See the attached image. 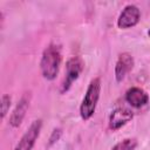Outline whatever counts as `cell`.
Segmentation results:
<instances>
[{
    "instance_id": "8fae6325",
    "label": "cell",
    "mask_w": 150,
    "mask_h": 150,
    "mask_svg": "<svg viewBox=\"0 0 150 150\" xmlns=\"http://www.w3.org/2000/svg\"><path fill=\"white\" fill-rule=\"evenodd\" d=\"M11 101H12V98H11V96L7 95V94H5V95L2 96V98H1V117H2V118H5V116L7 115V112H8V110H9Z\"/></svg>"
},
{
    "instance_id": "52a82bcc",
    "label": "cell",
    "mask_w": 150,
    "mask_h": 150,
    "mask_svg": "<svg viewBox=\"0 0 150 150\" xmlns=\"http://www.w3.org/2000/svg\"><path fill=\"white\" fill-rule=\"evenodd\" d=\"M134 68V57L129 53H122L115 64V79L117 82H122L129 71Z\"/></svg>"
},
{
    "instance_id": "5b68a950",
    "label": "cell",
    "mask_w": 150,
    "mask_h": 150,
    "mask_svg": "<svg viewBox=\"0 0 150 150\" xmlns=\"http://www.w3.org/2000/svg\"><path fill=\"white\" fill-rule=\"evenodd\" d=\"M141 19V11L135 5H127L120 13L117 19V27L121 29H128L136 26Z\"/></svg>"
},
{
    "instance_id": "3957f363",
    "label": "cell",
    "mask_w": 150,
    "mask_h": 150,
    "mask_svg": "<svg viewBox=\"0 0 150 150\" xmlns=\"http://www.w3.org/2000/svg\"><path fill=\"white\" fill-rule=\"evenodd\" d=\"M83 70V61L79 56L70 57L66 63V76L61 86V93L64 94L71 87V84L79 79L80 74Z\"/></svg>"
},
{
    "instance_id": "8992f818",
    "label": "cell",
    "mask_w": 150,
    "mask_h": 150,
    "mask_svg": "<svg viewBox=\"0 0 150 150\" xmlns=\"http://www.w3.org/2000/svg\"><path fill=\"white\" fill-rule=\"evenodd\" d=\"M132 117L134 114L131 110L124 107H118L114 109L109 116V128L111 130H118L120 128L125 125Z\"/></svg>"
},
{
    "instance_id": "30bf717a",
    "label": "cell",
    "mask_w": 150,
    "mask_h": 150,
    "mask_svg": "<svg viewBox=\"0 0 150 150\" xmlns=\"http://www.w3.org/2000/svg\"><path fill=\"white\" fill-rule=\"evenodd\" d=\"M137 146V139L136 138H124L123 141H120L116 143L111 150H135Z\"/></svg>"
},
{
    "instance_id": "4fadbf2b",
    "label": "cell",
    "mask_w": 150,
    "mask_h": 150,
    "mask_svg": "<svg viewBox=\"0 0 150 150\" xmlns=\"http://www.w3.org/2000/svg\"><path fill=\"white\" fill-rule=\"evenodd\" d=\"M148 35H149V36H150V29H149V30H148Z\"/></svg>"
},
{
    "instance_id": "9c48e42d",
    "label": "cell",
    "mask_w": 150,
    "mask_h": 150,
    "mask_svg": "<svg viewBox=\"0 0 150 150\" xmlns=\"http://www.w3.org/2000/svg\"><path fill=\"white\" fill-rule=\"evenodd\" d=\"M29 107V96L27 95H23L21 97V100L18 102V104L15 105L11 117H9V124L11 127L13 128H16L21 124L25 115H26V111Z\"/></svg>"
},
{
    "instance_id": "ba28073f",
    "label": "cell",
    "mask_w": 150,
    "mask_h": 150,
    "mask_svg": "<svg viewBox=\"0 0 150 150\" xmlns=\"http://www.w3.org/2000/svg\"><path fill=\"white\" fill-rule=\"evenodd\" d=\"M125 101L134 108H142L149 102V95L139 87H131L125 93Z\"/></svg>"
},
{
    "instance_id": "277c9868",
    "label": "cell",
    "mask_w": 150,
    "mask_h": 150,
    "mask_svg": "<svg viewBox=\"0 0 150 150\" xmlns=\"http://www.w3.org/2000/svg\"><path fill=\"white\" fill-rule=\"evenodd\" d=\"M41 128H42V120L39 118L32 122L29 128L26 130V132L22 135V137L15 145L14 150H32L40 136Z\"/></svg>"
},
{
    "instance_id": "6da1fadb",
    "label": "cell",
    "mask_w": 150,
    "mask_h": 150,
    "mask_svg": "<svg viewBox=\"0 0 150 150\" xmlns=\"http://www.w3.org/2000/svg\"><path fill=\"white\" fill-rule=\"evenodd\" d=\"M61 61L62 54L59 45L50 43L48 47H46L40 61V69L42 76L48 81H53L59 74Z\"/></svg>"
},
{
    "instance_id": "7a4b0ae2",
    "label": "cell",
    "mask_w": 150,
    "mask_h": 150,
    "mask_svg": "<svg viewBox=\"0 0 150 150\" xmlns=\"http://www.w3.org/2000/svg\"><path fill=\"white\" fill-rule=\"evenodd\" d=\"M100 93H101V80L98 77H95L90 81L80 105V115L83 121H88L94 115L100 98Z\"/></svg>"
},
{
    "instance_id": "7c38bea8",
    "label": "cell",
    "mask_w": 150,
    "mask_h": 150,
    "mask_svg": "<svg viewBox=\"0 0 150 150\" xmlns=\"http://www.w3.org/2000/svg\"><path fill=\"white\" fill-rule=\"evenodd\" d=\"M61 134H62V130H61L60 128L54 129V131L52 132V136H50V138H49V146H50V145H53L55 142H57V141L60 139Z\"/></svg>"
}]
</instances>
